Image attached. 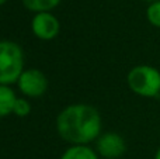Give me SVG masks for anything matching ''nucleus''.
Here are the masks:
<instances>
[{"instance_id": "nucleus-1", "label": "nucleus", "mask_w": 160, "mask_h": 159, "mask_svg": "<svg viewBox=\"0 0 160 159\" xmlns=\"http://www.w3.org/2000/svg\"><path fill=\"white\" fill-rule=\"evenodd\" d=\"M100 128L101 118L98 111L84 104L68 107L58 117V131L69 142H88L98 135Z\"/></svg>"}, {"instance_id": "nucleus-6", "label": "nucleus", "mask_w": 160, "mask_h": 159, "mask_svg": "<svg viewBox=\"0 0 160 159\" xmlns=\"http://www.w3.org/2000/svg\"><path fill=\"white\" fill-rule=\"evenodd\" d=\"M98 151L102 156L115 159L125 152V142L118 134H105L98 140Z\"/></svg>"}, {"instance_id": "nucleus-8", "label": "nucleus", "mask_w": 160, "mask_h": 159, "mask_svg": "<svg viewBox=\"0 0 160 159\" xmlns=\"http://www.w3.org/2000/svg\"><path fill=\"white\" fill-rule=\"evenodd\" d=\"M62 159H97V156L87 146H73L65 152Z\"/></svg>"}, {"instance_id": "nucleus-12", "label": "nucleus", "mask_w": 160, "mask_h": 159, "mask_svg": "<svg viewBox=\"0 0 160 159\" xmlns=\"http://www.w3.org/2000/svg\"><path fill=\"white\" fill-rule=\"evenodd\" d=\"M155 159H160V148H159V151L156 152V156H155Z\"/></svg>"}, {"instance_id": "nucleus-5", "label": "nucleus", "mask_w": 160, "mask_h": 159, "mask_svg": "<svg viewBox=\"0 0 160 159\" xmlns=\"http://www.w3.org/2000/svg\"><path fill=\"white\" fill-rule=\"evenodd\" d=\"M32 31L38 38L51 39L58 34L59 23L52 14L38 13L32 20Z\"/></svg>"}, {"instance_id": "nucleus-10", "label": "nucleus", "mask_w": 160, "mask_h": 159, "mask_svg": "<svg viewBox=\"0 0 160 159\" xmlns=\"http://www.w3.org/2000/svg\"><path fill=\"white\" fill-rule=\"evenodd\" d=\"M148 20L150 24L160 28V0L153 2L148 8Z\"/></svg>"}, {"instance_id": "nucleus-9", "label": "nucleus", "mask_w": 160, "mask_h": 159, "mask_svg": "<svg viewBox=\"0 0 160 159\" xmlns=\"http://www.w3.org/2000/svg\"><path fill=\"white\" fill-rule=\"evenodd\" d=\"M22 2H24L25 7L30 10L44 13V11L53 8L61 0H22Z\"/></svg>"}, {"instance_id": "nucleus-2", "label": "nucleus", "mask_w": 160, "mask_h": 159, "mask_svg": "<svg viewBox=\"0 0 160 159\" xmlns=\"http://www.w3.org/2000/svg\"><path fill=\"white\" fill-rule=\"evenodd\" d=\"M22 70V52L14 42H0V85H8L20 79Z\"/></svg>"}, {"instance_id": "nucleus-3", "label": "nucleus", "mask_w": 160, "mask_h": 159, "mask_svg": "<svg viewBox=\"0 0 160 159\" xmlns=\"http://www.w3.org/2000/svg\"><path fill=\"white\" fill-rule=\"evenodd\" d=\"M128 85L138 95L155 97L160 93V72L148 65L136 66L128 75Z\"/></svg>"}, {"instance_id": "nucleus-13", "label": "nucleus", "mask_w": 160, "mask_h": 159, "mask_svg": "<svg viewBox=\"0 0 160 159\" xmlns=\"http://www.w3.org/2000/svg\"><path fill=\"white\" fill-rule=\"evenodd\" d=\"M6 2V0H0V4H3V3H4Z\"/></svg>"}, {"instance_id": "nucleus-4", "label": "nucleus", "mask_w": 160, "mask_h": 159, "mask_svg": "<svg viewBox=\"0 0 160 159\" xmlns=\"http://www.w3.org/2000/svg\"><path fill=\"white\" fill-rule=\"evenodd\" d=\"M18 86L22 93L37 97L47 90V79L39 70L30 69L21 73L18 79Z\"/></svg>"}, {"instance_id": "nucleus-7", "label": "nucleus", "mask_w": 160, "mask_h": 159, "mask_svg": "<svg viewBox=\"0 0 160 159\" xmlns=\"http://www.w3.org/2000/svg\"><path fill=\"white\" fill-rule=\"evenodd\" d=\"M16 101L17 99H16V95L13 93V90L0 85V117H4V115L10 114L14 110Z\"/></svg>"}, {"instance_id": "nucleus-14", "label": "nucleus", "mask_w": 160, "mask_h": 159, "mask_svg": "<svg viewBox=\"0 0 160 159\" xmlns=\"http://www.w3.org/2000/svg\"><path fill=\"white\" fill-rule=\"evenodd\" d=\"M149 2H159V0H149Z\"/></svg>"}, {"instance_id": "nucleus-11", "label": "nucleus", "mask_w": 160, "mask_h": 159, "mask_svg": "<svg viewBox=\"0 0 160 159\" xmlns=\"http://www.w3.org/2000/svg\"><path fill=\"white\" fill-rule=\"evenodd\" d=\"M30 104L27 103L25 100H22V99H17V101H16V104H14V110L13 111L16 113L17 115H27L28 113H30Z\"/></svg>"}]
</instances>
